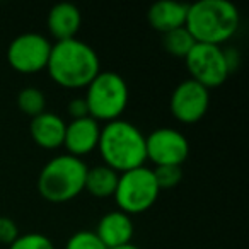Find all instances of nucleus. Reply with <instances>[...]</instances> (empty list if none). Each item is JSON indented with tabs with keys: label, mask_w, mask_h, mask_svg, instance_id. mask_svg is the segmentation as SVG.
I'll use <instances>...</instances> for the list:
<instances>
[{
	"label": "nucleus",
	"mask_w": 249,
	"mask_h": 249,
	"mask_svg": "<svg viewBox=\"0 0 249 249\" xmlns=\"http://www.w3.org/2000/svg\"><path fill=\"white\" fill-rule=\"evenodd\" d=\"M46 70L60 87L86 89L101 72V63L97 53L86 41L72 38L52 45Z\"/></svg>",
	"instance_id": "1"
},
{
	"label": "nucleus",
	"mask_w": 249,
	"mask_h": 249,
	"mask_svg": "<svg viewBox=\"0 0 249 249\" xmlns=\"http://www.w3.org/2000/svg\"><path fill=\"white\" fill-rule=\"evenodd\" d=\"M239 22V9L229 0H198L188 5L184 28L196 43L220 46L237 33Z\"/></svg>",
	"instance_id": "2"
},
{
	"label": "nucleus",
	"mask_w": 249,
	"mask_h": 249,
	"mask_svg": "<svg viewBox=\"0 0 249 249\" xmlns=\"http://www.w3.org/2000/svg\"><path fill=\"white\" fill-rule=\"evenodd\" d=\"M97 149L104 166L118 174L142 167L147 160L145 135L133 123L124 120H114L104 124L99 133Z\"/></svg>",
	"instance_id": "3"
},
{
	"label": "nucleus",
	"mask_w": 249,
	"mask_h": 249,
	"mask_svg": "<svg viewBox=\"0 0 249 249\" xmlns=\"http://www.w3.org/2000/svg\"><path fill=\"white\" fill-rule=\"evenodd\" d=\"M89 167L79 157L62 154L45 164L38 178V191L52 203H63L84 191Z\"/></svg>",
	"instance_id": "4"
},
{
	"label": "nucleus",
	"mask_w": 249,
	"mask_h": 249,
	"mask_svg": "<svg viewBox=\"0 0 249 249\" xmlns=\"http://www.w3.org/2000/svg\"><path fill=\"white\" fill-rule=\"evenodd\" d=\"M86 104L89 116L99 121L120 120L128 106V86L116 72H99L94 80L86 87Z\"/></svg>",
	"instance_id": "5"
},
{
	"label": "nucleus",
	"mask_w": 249,
	"mask_h": 249,
	"mask_svg": "<svg viewBox=\"0 0 249 249\" xmlns=\"http://www.w3.org/2000/svg\"><path fill=\"white\" fill-rule=\"evenodd\" d=\"M159 193L160 190L154 179L152 169L142 166L120 174L113 196L120 212L135 215L152 208L159 198Z\"/></svg>",
	"instance_id": "6"
},
{
	"label": "nucleus",
	"mask_w": 249,
	"mask_h": 249,
	"mask_svg": "<svg viewBox=\"0 0 249 249\" xmlns=\"http://www.w3.org/2000/svg\"><path fill=\"white\" fill-rule=\"evenodd\" d=\"M184 62H186V69L191 75V80L198 82L208 90L220 87L231 75L224 50L220 46L195 43Z\"/></svg>",
	"instance_id": "7"
},
{
	"label": "nucleus",
	"mask_w": 249,
	"mask_h": 249,
	"mask_svg": "<svg viewBox=\"0 0 249 249\" xmlns=\"http://www.w3.org/2000/svg\"><path fill=\"white\" fill-rule=\"evenodd\" d=\"M52 53V43L38 33H24L11 41L7 62L19 73H38L46 69Z\"/></svg>",
	"instance_id": "8"
},
{
	"label": "nucleus",
	"mask_w": 249,
	"mask_h": 249,
	"mask_svg": "<svg viewBox=\"0 0 249 249\" xmlns=\"http://www.w3.org/2000/svg\"><path fill=\"white\" fill-rule=\"evenodd\" d=\"M208 106H210V90L191 79L178 84L171 94V113L181 123H198L207 114Z\"/></svg>",
	"instance_id": "9"
},
{
	"label": "nucleus",
	"mask_w": 249,
	"mask_h": 249,
	"mask_svg": "<svg viewBox=\"0 0 249 249\" xmlns=\"http://www.w3.org/2000/svg\"><path fill=\"white\" fill-rule=\"evenodd\" d=\"M147 159L156 166H179L188 159L190 143L174 128H157L145 137Z\"/></svg>",
	"instance_id": "10"
},
{
	"label": "nucleus",
	"mask_w": 249,
	"mask_h": 249,
	"mask_svg": "<svg viewBox=\"0 0 249 249\" xmlns=\"http://www.w3.org/2000/svg\"><path fill=\"white\" fill-rule=\"evenodd\" d=\"M101 126L94 118L86 116L80 120H72L65 126V139L63 147L67 149V154L73 157H82L90 154L97 149L99 142Z\"/></svg>",
	"instance_id": "11"
},
{
	"label": "nucleus",
	"mask_w": 249,
	"mask_h": 249,
	"mask_svg": "<svg viewBox=\"0 0 249 249\" xmlns=\"http://www.w3.org/2000/svg\"><path fill=\"white\" fill-rule=\"evenodd\" d=\"M94 232L107 249H114L132 242L133 222L130 215L120 210L107 212L106 215H103Z\"/></svg>",
	"instance_id": "12"
},
{
	"label": "nucleus",
	"mask_w": 249,
	"mask_h": 249,
	"mask_svg": "<svg viewBox=\"0 0 249 249\" xmlns=\"http://www.w3.org/2000/svg\"><path fill=\"white\" fill-rule=\"evenodd\" d=\"M65 126L67 123L58 114L45 111V113L31 120L29 132H31V137L36 142V145H39L41 149L53 150L63 145Z\"/></svg>",
	"instance_id": "13"
},
{
	"label": "nucleus",
	"mask_w": 249,
	"mask_h": 249,
	"mask_svg": "<svg viewBox=\"0 0 249 249\" xmlns=\"http://www.w3.org/2000/svg\"><path fill=\"white\" fill-rule=\"evenodd\" d=\"M188 4L173 2V0H160V2L150 5L149 12H147V21L152 29L166 35L178 28H184Z\"/></svg>",
	"instance_id": "14"
},
{
	"label": "nucleus",
	"mask_w": 249,
	"mask_h": 249,
	"mask_svg": "<svg viewBox=\"0 0 249 249\" xmlns=\"http://www.w3.org/2000/svg\"><path fill=\"white\" fill-rule=\"evenodd\" d=\"M80 22H82L80 11L69 2L53 5L48 14V29L56 41L75 38L80 29Z\"/></svg>",
	"instance_id": "15"
},
{
	"label": "nucleus",
	"mask_w": 249,
	"mask_h": 249,
	"mask_svg": "<svg viewBox=\"0 0 249 249\" xmlns=\"http://www.w3.org/2000/svg\"><path fill=\"white\" fill-rule=\"evenodd\" d=\"M118 178H120V174L111 169V167L104 166V164L103 166L90 167V169H87L84 190L96 198L113 196L114 191H116Z\"/></svg>",
	"instance_id": "16"
},
{
	"label": "nucleus",
	"mask_w": 249,
	"mask_h": 249,
	"mask_svg": "<svg viewBox=\"0 0 249 249\" xmlns=\"http://www.w3.org/2000/svg\"><path fill=\"white\" fill-rule=\"evenodd\" d=\"M195 39L190 35L186 28H178L174 31H169L162 35V45L169 55L176 56V58H186V55L191 52L195 46Z\"/></svg>",
	"instance_id": "17"
},
{
	"label": "nucleus",
	"mask_w": 249,
	"mask_h": 249,
	"mask_svg": "<svg viewBox=\"0 0 249 249\" xmlns=\"http://www.w3.org/2000/svg\"><path fill=\"white\" fill-rule=\"evenodd\" d=\"M18 106L22 113L31 116L33 120V118L39 116V114L46 111L45 94L39 89H36V87H26L18 94Z\"/></svg>",
	"instance_id": "18"
},
{
	"label": "nucleus",
	"mask_w": 249,
	"mask_h": 249,
	"mask_svg": "<svg viewBox=\"0 0 249 249\" xmlns=\"http://www.w3.org/2000/svg\"><path fill=\"white\" fill-rule=\"evenodd\" d=\"M159 190H171L183 179V169L179 166H156L152 169Z\"/></svg>",
	"instance_id": "19"
},
{
	"label": "nucleus",
	"mask_w": 249,
	"mask_h": 249,
	"mask_svg": "<svg viewBox=\"0 0 249 249\" xmlns=\"http://www.w3.org/2000/svg\"><path fill=\"white\" fill-rule=\"evenodd\" d=\"M65 249H107L94 231H79L67 241Z\"/></svg>",
	"instance_id": "20"
},
{
	"label": "nucleus",
	"mask_w": 249,
	"mask_h": 249,
	"mask_svg": "<svg viewBox=\"0 0 249 249\" xmlns=\"http://www.w3.org/2000/svg\"><path fill=\"white\" fill-rule=\"evenodd\" d=\"M9 249H55L53 242L39 232L19 234V237L9 246Z\"/></svg>",
	"instance_id": "21"
},
{
	"label": "nucleus",
	"mask_w": 249,
	"mask_h": 249,
	"mask_svg": "<svg viewBox=\"0 0 249 249\" xmlns=\"http://www.w3.org/2000/svg\"><path fill=\"white\" fill-rule=\"evenodd\" d=\"M19 237V229L12 218L0 217V244L11 246Z\"/></svg>",
	"instance_id": "22"
},
{
	"label": "nucleus",
	"mask_w": 249,
	"mask_h": 249,
	"mask_svg": "<svg viewBox=\"0 0 249 249\" xmlns=\"http://www.w3.org/2000/svg\"><path fill=\"white\" fill-rule=\"evenodd\" d=\"M69 109V114L72 116V120H80V118H86L89 116V109H87V104L84 97H75L69 103L67 106Z\"/></svg>",
	"instance_id": "23"
},
{
	"label": "nucleus",
	"mask_w": 249,
	"mask_h": 249,
	"mask_svg": "<svg viewBox=\"0 0 249 249\" xmlns=\"http://www.w3.org/2000/svg\"><path fill=\"white\" fill-rule=\"evenodd\" d=\"M224 55H225V62H227V67H229V72L232 73L239 67V52L234 48H229V50H224Z\"/></svg>",
	"instance_id": "24"
},
{
	"label": "nucleus",
	"mask_w": 249,
	"mask_h": 249,
	"mask_svg": "<svg viewBox=\"0 0 249 249\" xmlns=\"http://www.w3.org/2000/svg\"><path fill=\"white\" fill-rule=\"evenodd\" d=\"M114 249H140V248H139V246H135V244H132V242H130V244L120 246V248H114Z\"/></svg>",
	"instance_id": "25"
}]
</instances>
